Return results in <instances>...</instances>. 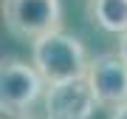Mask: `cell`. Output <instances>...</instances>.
<instances>
[{"instance_id":"5b68a950","label":"cell","mask_w":127,"mask_h":119,"mask_svg":"<svg viewBox=\"0 0 127 119\" xmlns=\"http://www.w3.org/2000/svg\"><path fill=\"white\" fill-rule=\"evenodd\" d=\"M88 79H91L96 96L102 105L116 108L127 102V60L119 54H99L88 65Z\"/></svg>"},{"instance_id":"ba28073f","label":"cell","mask_w":127,"mask_h":119,"mask_svg":"<svg viewBox=\"0 0 127 119\" xmlns=\"http://www.w3.org/2000/svg\"><path fill=\"white\" fill-rule=\"evenodd\" d=\"M119 54H122V57L127 60V31L122 34V40H119Z\"/></svg>"},{"instance_id":"7a4b0ae2","label":"cell","mask_w":127,"mask_h":119,"mask_svg":"<svg viewBox=\"0 0 127 119\" xmlns=\"http://www.w3.org/2000/svg\"><path fill=\"white\" fill-rule=\"evenodd\" d=\"M3 23L11 37L34 43L62 28V3L59 0H3Z\"/></svg>"},{"instance_id":"277c9868","label":"cell","mask_w":127,"mask_h":119,"mask_svg":"<svg viewBox=\"0 0 127 119\" xmlns=\"http://www.w3.org/2000/svg\"><path fill=\"white\" fill-rule=\"evenodd\" d=\"M99 96L88 77H73L45 88V116L48 119H93L99 111Z\"/></svg>"},{"instance_id":"6da1fadb","label":"cell","mask_w":127,"mask_h":119,"mask_svg":"<svg viewBox=\"0 0 127 119\" xmlns=\"http://www.w3.org/2000/svg\"><path fill=\"white\" fill-rule=\"evenodd\" d=\"M31 62L42 74V79L48 85H54L73 77H85L91 60H88L79 37L59 28V31H51L31 43Z\"/></svg>"},{"instance_id":"8992f818","label":"cell","mask_w":127,"mask_h":119,"mask_svg":"<svg viewBox=\"0 0 127 119\" xmlns=\"http://www.w3.org/2000/svg\"><path fill=\"white\" fill-rule=\"evenodd\" d=\"M88 17L107 34L127 31V0H88Z\"/></svg>"},{"instance_id":"9c48e42d","label":"cell","mask_w":127,"mask_h":119,"mask_svg":"<svg viewBox=\"0 0 127 119\" xmlns=\"http://www.w3.org/2000/svg\"><path fill=\"white\" fill-rule=\"evenodd\" d=\"M17 119H34V116H17Z\"/></svg>"},{"instance_id":"52a82bcc","label":"cell","mask_w":127,"mask_h":119,"mask_svg":"<svg viewBox=\"0 0 127 119\" xmlns=\"http://www.w3.org/2000/svg\"><path fill=\"white\" fill-rule=\"evenodd\" d=\"M110 119H127V102L124 105H116L113 114H110Z\"/></svg>"},{"instance_id":"3957f363","label":"cell","mask_w":127,"mask_h":119,"mask_svg":"<svg viewBox=\"0 0 127 119\" xmlns=\"http://www.w3.org/2000/svg\"><path fill=\"white\" fill-rule=\"evenodd\" d=\"M45 79L37 71L34 62H23V60H3L0 68V111L3 116L17 119L26 116V111L40 99V94L45 91Z\"/></svg>"}]
</instances>
